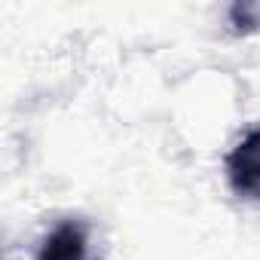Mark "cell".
I'll return each instance as SVG.
<instances>
[{
  "label": "cell",
  "instance_id": "obj_1",
  "mask_svg": "<svg viewBox=\"0 0 260 260\" xmlns=\"http://www.w3.org/2000/svg\"><path fill=\"white\" fill-rule=\"evenodd\" d=\"M226 184L239 199L260 202V125L248 128L223 159Z\"/></svg>",
  "mask_w": 260,
  "mask_h": 260
},
{
  "label": "cell",
  "instance_id": "obj_2",
  "mask_svg": "<svg viewBox=\"0 0 260 260\" xmlns=\"http://www.w3.org/2000/svg\"><path fill=\"white\" fill-rule=\"evenodd\" d=\"M34 260H92L89 254V226L83 220H61L58 226H52L40 248H37V257Z\"/></svg>",
  "mask_w": 260,
  "mask_h": 260
}]
</instances>
